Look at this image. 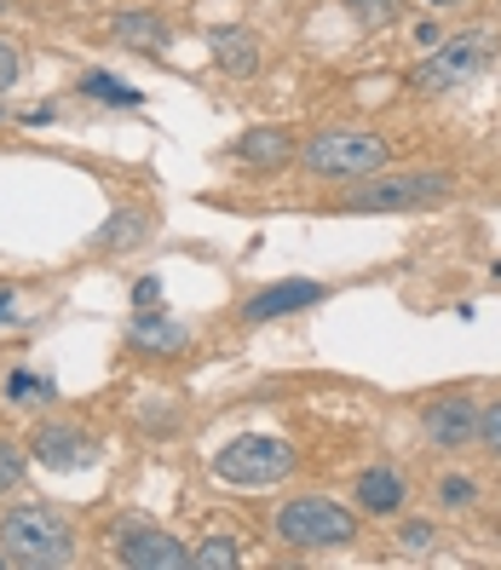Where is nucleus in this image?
<instances>
[{
    "mask_svg": "<svg viewBox=\"0 0 501 570\" xmlns=\"http://www.w3.org/2000/svg\"><path fill=\"white\" fill-rule=\"evenodd\" d=\"M0 559L23 564V570H58L76 559V530L63 524V513L23 501V508L0 519Z\"/></svg>",
    "mask_w": 501,
    "mask_h": 570,
    "instance_id": "nucleus-1",
    "label": "nucleus"
},
{
    "mask_svg": "<svg viewBox=\"0 0 501 570\" xmlns=\"http://www.w3.org/2000/svg\"><path fill=\"white\" fill-rule=\"evenodd\" d=\"M386 139L381 132H363V127H323L312 132V145L299 150V161H306V174L317 179H370L386 167Z\"/></svg>",
    "mask_w": 501,
    "mask_h": 570,
    "instance_id": "nucleus-2",
    "label": "nucleus"
},
{
    "mask_svg": "<svg viewBox=\"0 0 501 570\" xmlns=\"http://www.w3.org/2000/svg\"><path fill=\"white\" fill-rule=\"evenodd\" d=\"M277 535L299 553H328V548H352L357 542V519L328 495H294L277 513Z\"/></svg>",
    "mask_w": 501,
    "mask_h": 570,
    "instance_id": "nucleus-3",
    "label": "nucleus"
},
{
    "mask_svg": "<svg viewBox=\"0 0 501 570\" xmlns=\"http://www.w3.org/2000/svg\"><path fill=\"white\" fill-rule=\"evenodd\" d=\"M450 196V174L444 167H421V174H370V185H357L346 196V214H410V208H432Z\"/></svg>",
    "mask_w": 501,
    "mask_h": 570,
    "instance_id": "nucleus-4",
    "label": "nucleus"
},
{
    "mask_svg": "<svg viewBox=\"0 0 501 570\" xmlns=\"http://www.w3.org/2000/svg\"><path fill=\"white\" fill-rule=\"evenodd\" d=\"M294 473V450L283 439H265V432H243L214 455V479L219 484H243V490H265L283 484Z\"/></svg>",
    "mask_w": 501,
    "mask_h": 570,
    "instance_id": "nucleus-5",
    "label": "nucleus"
},
{
    "mask_svg": "<svg viewBox=\"0 0 501 570\" xmlns=\"http://www.w3.org/2000/svg\"><path fill=\"white\" fill-rule=\"evenodd\" d=\"M484 63H490V29H473V36H455V41L432 47V58L415 70V87L421 92H450L466 76H479Z\"/></svg>",
    "mask_w": 501,
    "mask_h": 570,
    "instance_id": "nucleus-6",
    "label": "nucleus"
},
{
    "mask_svg": "<svg viewBox=\"0 0 501 570\" xmlns=\"http://www.w3.org/2000/svg\"><path fill=\"white\" fill-rule=\"evenodd\" d=\"M116 559L132 564V570H185V564H190V548L179 542V535H167V530L127 524V530L116 535Z\"/></svg>",
    "mask_w": 501,
    "mask_h": 570,
    "instance_id": "nucleus-7",
    "label": "nucleus"
},
{
    "mask_svg": "<svg viewBox=\"0 0 501 570\" xmlns=\"http://www.w3.org/2000/svg\"><path fill=\"white\" fill-rule=\"evenodd\" d=\"M421 426H426V439L439 450H466L479 439V404L466 392H444V397H432V404L421 410Z\"/></svg>",
    "mask_w": 501,
    "mask_h": 570,
    "instance_id": "nucleus-8",
    "label": "nucleus"
},
{
    "mask_svg": "<svg viewBox=\"0 0 501 570\" xmlns=\"http://www.w3.org/2000/svg\"><path fill=\"white\" fill-rule=\"evenodd\" d=\"M29 455H36L41 466H52V473H76V466H92L98 444L87 439L81 426L41 421V426H36V439H29Z\"/></svg>",
    "mask_w": 501,
    "mask_h": 570,
    "instance_id": "nucleus-9",
    "label": "nucleus"
},
{
    "mask_svg": "<svg viewBox=\"0 0 501 570\" xmlns=\"http://www.w3.org/2000/svg\"><path fill=\"white\" fill-rule=\"evenodd\" d=\"M323 299H328L323 283H272V288H259V294L248 299L243 317H248V323H272V317H288V312L323 306Z\"/></svg>",
    "mask_w": 501,
    "mask_h": 570,
    "instance_id": "nucleus-10",
    "label": "nucleus"
},
{
    "mask_svg": "<svg viewBox=\"0 0 501 570\" xmlns=\"http://www.w3.org/2000/svg\"><path fill=\"white\" fill-rule=\"evenodd\" d=\"M127 341L139 346V352H156V357H174L190 346V328L179 317H161V312H139L127 323Z\"/></svg>",
    "mask_w": 501,
    "mask_h": 570,
    "instance_id": "nucleus-11",
    "label": "nucleus"
},
{
    "mask_svg": "<svg viewBox=\"0 0 501 570\" xmlns=\"http://www.w3.org/2000/svg\"><path fill=\"white\" fill-rule=\"evenodd\" d=\"M357 501H363V513L392 519L404 508V479H397L392 466H370V473H357Z\"/></svg>",
    "mask_w": 501,
    "mask_h": 570,
    "instance_id": "nucleus-12",
    "label": "nucleus"
},
{
    "mask_svg": "<svg viewBox=\"0 0 501 570\" xmlns=\"http://www.w3.org/2000/svg\"><path fill=\"white\" fill-rule=\"evenodd\" d=\"M110 29H116V41L132 47V52H156V47L167 41V23H161L156 12H121Z\"/></svg>",
    "mask_w": 501,
    "mask_h": 570,
    "instance_id": "nucleus-13",
    "label": "nucleus"
},
{
    "mask_svg": "<svg viewBox=\"0 0 501 570\" xmlns=\"http://www.w3.org/2000/svg\"><path fill=\"white\" fill-rule=\"evenodd\" d=\"M237 156L254 161V167H283L294 156V145H288V132H277V127H254V132H243Z\"/></svg>",
    "mask_w": 501,
    "mask_h": 570,
    "instance_id": "nucleus-14",
    "label": "nucleus"
},
{
    "mask_svg": "<svg viewBox=\"0 0 501 570\" xmlns=\"http://www.w3.org/2000/svg\"><path fill=\"white\" fill-rule=\"evenodd\" d=\"M214 58L225 63L230 76H254L259 70V52H254L248 29H219V36H214Z\"/></svg>",
    "mask_w": 501,
    "mask_h": 570,
    "instance_id": "nucleus-15",
    "label": "nucleus"
},
{
    "mask_svg": "<svg viewBox=\"0 0 501 570\" xmlns=\"http://www.w3.org/2000/svg\"><path fill=\"white\" fill-rule=\"evenodd\" d=\"M150 237V214L145 208H121V214H110V225L105 230H98V237H92V248H127V243H145Z\"/></svg>",
    "mask_w": 501,
    "mask_h": 570,
    "instance_id": "nucleus-16",
    "label": "nucleus"
},
{
    "mask_svg": "<svg viewBox=\"0 0 501 570\" xmlns=\"http://www.w3.org/2000/svg\"><path fill=\"white\" fill-rule=\"evenodd\" d=\"M190 564L196 570H237L243 564V542L237 535H208V542L190 548Z\"/></svg>",
    "mask_w": 501,
    "mask_h": 570,
    "instance_id": "nucleus-17",
    "label": "nucleus"
},
{
    "mask_svg": "<svg viewBox=\"0 0 501 570\" xmlns=\"http://www.w3.org/2000/svg\"><path fill=\"white\" fill-rule=\"evenodd\" d=\"M81 92H87V98H105V105H121V110H127V105H139V92L121 87V81H116V76H105V70H92V76L81 81Z\"/></svg>",
    "mask_w": 501,
    "mask_h": 570,
    "instance_id": "nucleus-18",
    "label": "nucleus"
},
{
    "mask_svg": "<svg viewBox=\"0 0 501 570\" xmlns=\"http://www.w3.org/2000/svg\"><path fill=\"white\" fill-rule=\"evenodd\" d=\"M346 7H352L357 23H370V29H381V23L397 18V0H346Z\"/></svg>",
    "mask_w": 501,
    "mask_h": 570,
    "instance_id": "nucleus-19",
    "label": "nucleus"
},
{
    "mask_svg": "<svg viewBox=\"0 0 501 570\" xmlns=\"http://www.w3.org/2000/svg\"><path fill=\"white\" fill-rule=\"evenodd\" d=\"M439 501H444V508H473V501H479V484L461 479V473H450V479L439 484Z\"/></svg>",
    "mask_w": 501,
    "mask_h": 570,
    "instance_id": "nucleus-20",
    "label": "nucleus"
},
{
    "mask_svg": "<svg viewBox=\"0 0 501 570\" xmlns=\"http://www.w3.org/2000/svg\"><path fill=\"white\" fill-rule=\"evenodd\" d=\"M479 444H484L490 455H501V397L479 410Z\"/></svg>",
    "mask_w": 501,
    "mask_h": 570,
    "instance_id": "nucleus-21",
    "label": "nucleus"
},
{
    "mask_svg": "<svg viewBox=\"0 0 501 570\" xmlns=\"http://www.w3.org/2000/svg\"><path fill=\"white\" fill-rule=\"evenodd\" d=\"M23 484V450L0 439V490H18Z\"/></svg>",
    "mask_w": 501,
    "mask_h": 570,
    "instance_id": "nucleus-22",
    "label": "nucleus"
},
{
    "mask_svg": "<svg viewBox=\"0 0 501 570\" xmlns=\"http://www.w3.org/2000/svg\"><path fill=\"white\" fill-rule=\"evenodd\" d=\"M397 548L421 559V553L432 548V524H421V519H415V524H404V530H397Z\"/></svg>",
    "mask_w": 501,
    "mask_h": 570,
    "instance_id": "nucleus-23",
    "label": "nucleus"
},
{
    "mask_svg": "<svg viewBox=\"0 0 501 570\" xmlns=\"http://www.w3.org/2000/svg\"><path fill=\"white\" fill-rule=\"evenodd\" d=\"M12 397H52V381H36V375H12Z\"/></svg>",
    "mask_w": 501,
    "mask_h": 570,
    "instance_id": "nucleus-24",
    "label": "nucleus"
},
{
    "mask_svg": "<svg viewBox=\"0 0 501 570\" xmlns=\"http://www.w3.org/2000/svg\"><path fill=\"white\" fill-rule=\"evenodd\" d=\"M12 81H18V52H12V41H0V92Z\"/></svg>",
    "mask_w": 501,
    "mask_h": 570,
    "instance_id": "nucleus-25",
    "label": "nucleus"
},
{
    "mask_svg": "<svg viewBox=\"0 0 501 570\" xmlns=\"http://www.w3.org/2000/svg\"><path fill=\"white\" fill-rule=\"evenodd\" d=\"M156 294H161V283H156V277H145L139 288H132V306H156Z\"/></svg>",
    "mask_w": 501,
    "mask_h": 570,
    "instance_id": "nucleus-26",
    "label": "nucleus"
},
{
    "mask_svg": "<svg viewBox=\"0 0 501 570\" xmlns=\"http://www.w3.org/2000/svg\"><path fill=\"white\" fill-rule=\"evenodd\" d=\"M415 41H421V47H426V52H432V47H439V41H444V36H439V23H421V29H415Z\"/></svg>",
    "mask_w": 501,
    "mask_h": 570,
    "instance_id": "nucleus-27",
    "label": "nucleus"
},
{
    "mask_svg": "<svg viewBox=\"0 0 501 570\" xmlns=\"http://www.w3.org/2000/svg\"><path fill=\"white\" fill-rule=\"evenodd\" d=\"M432 12H455V7H466V0H426Z\"/></svg>",
    "mask_w": 501,
    "mask_h": 570,
    "instance_id": "nucleus-28",
    "label": "nucleus"
},
{
    "mask_svg": "<svg viewBox=\"0 0 501 570\" xmlns=\"http://www.w3.org/2000/svg\"><path fill=\"white\" fill-rule=\"evenodd\" d=\"M12 317V288H0V323Z\"/></svg>",
    "mask_w": 501,
    "mask_h": 570,
    "instance_id": "nucleus-29",
    "label": "nucleus"
},
{
    "mask_svg": "<svg viewBox=\"0 0 501 570\" xmlns=\"http://www.w3.org/2000/svg\"><path fill=\"white\" fill-rule=\"evenodd\" d=\"M495 272H501V265H495Z\"/></svg>",
    "mask_w": 501,
    "mask_h": 570,
    "instance_id": "nucleus-30",
    "label": "nucleus"
},
{
    "mask_svg": "<svg viewBox=\"0 0 501 570\" xmlns=\"http://www.w3.org/2000/svg\"><path fill=\"white\" fill-rule=\"evenodd\" d=\"M0 564H7V559H0Z\"/></svg>",
    "mask_w": 501,
    "mask_h": 570,
    "instance_id": "nucleus-31",
    "label": "nucleus"
}]
</instances>
